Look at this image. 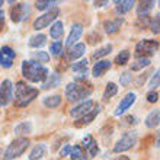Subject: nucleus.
<instances>
[{"label": "nucleus", "instance_id": "f3484780", "mask_svg": "<svg viewBox=\"0 0 160 160\" xmlns=\"http://www.w3.org/2000/svg\"><path fill=\"white\" fill-rule=\"evenodd\" d=\"M82 34H83V25H82V23H74V25L72 26V31H70V34H68V37H67L66 45L73 47V44L82 37Z\"/></svg>", "mask_w": 160, "mask_h": 160}, {"label": "nucleus", "instance_id": "49530a36", "mask_svg": "<svg viewBox=\"0 0 160 160\" xmlns=\"http://www.w3.org/2000/svg\"><path fill=\"white\" fill-rule=\"evenodd\" d=\"M146 79H147V74L144 73V76H141L138 80H137V84H138V86H143V80H146Z\"/></svg>", "mask_w": 160, "mask_h": 160}, {"label": "nucleus", "instance_id": "aec40b11", "mask_svg": "<svg viewBox=\"0 0 160 160\" xmlns=\"http://www.w3.org/2000/svg\"><path fill=\"white\" fill-rule=\"evenodd\" d=\"M152 64V60L148 57H137L134 63L131 64V72H138V70H143V68L148 67Z\"/></svg>", "mask_w": 160, "mask_h": 160}, {"label": "nucleus", "instance_id": "6e6552de", "mask_svg": "<svg viewBox=\"0 0 160 160\" xmlns=\"http://www.w3.org/2000/svg\"><path fill=\"white\" fill-rule=\"evenodd\" d=\"M29 4L28 3H16L13 4L10 9V19L12 22L18 23L21 21H25L26 18H29Z\"/></svg>", "mask_w": 160, "mask_h": 160}, {"label": "nucleus", "instance_id": "c85d7f7f", "mask_svg": "<svg viewBox=\"0 0 160 160\" xmlns=\"http://www.w3.org/2000/svg\"><path fill=\"white\" fill-rule=\"evenodd\" d=\"M61 103V96L60 95H52V96L44 98V105L47 108H57Z\"/></svg>", "mask_w": 160, "mask_h": 160}, {"label": "nucleus", "instance_id": "4be33fe9", "mask_svg": "<svg viewBox=\"0 0 160 160\" xmlns=\"http://www.w3.org/2000/svg\"><path fill=\"white\" fill-rule=\"evenodd\" d=\"M115 10H117V13L118 15H125L127 12H130L131 9H132V6H134V2L132 0H124V2H115Z\"/></svg>", "mask_w": 160, "mask_h": 160}, {"label": "nucleus", "instance_id": "f704fd0d", "mask_svg": "<svg viewBox=\"0 0 160 160\" xmlns=\"http://www.w3.org/2000/svg\"><path fill=\"white\" fill-rule=\"evenodd\" d=\"M50 51H51V55L58 57V55L63 52V42H61V41L52 42V44H51V47H50Z\"/></svg>", "mask_w": 160, "mask_h": 160}, {"label": "nucleus", "instance_id": "7ed1b4c3", "mask_svg": "<svg viewBox=\"0 0 160 160\" xmlns=\"http://www.w3.org/2000/svg\"><path fill=\"white\" fill-rule=\"evenodd\" d=\"M93 92V88L90 83H68L66 86V98L70 102H82L86 101Z\"/></svg>", "mask_w": 160, "mask_h": 160}, {"label": "nucleus", "instance_id": "b1692460", "mask_svg": "<svg viewBox=\"0 0 160 160\" xmlns=\"http://www.w3.org/2000/svg\"><path fill=\"white\" fill-rule=\"evenodd\" d=\"M159 121H160V112H159V109H154L147 115L146 125L148 128H156V127H159Z\"/></svg>", "mask_w": 160, "mask_h": 160}, {"label": "nucleus", "instance_id": "4c0bfd02", "mask_svg": "<svg viewBox=\"0 0 160 160\" xmlns=\"http://www.w3.org/2000/svg\"><path fill=\"white\" fill-rule=\"evenodd\" d=\"M131 80H132V74L130 72H124L119 77V83H121V86H128L131 83Z\"/></svg>", "mask_w": 160, "mask_h": 160}, {"label": "nucleus", "instance_id": "412c9836", "mask_svg": "<svg viewBox=\"0 0 160 160\" xmlns=\"http://www.w3.org/2000/svg\"><path fill=\"white\" fill-rule=\"evenodd\" d=\"M64 34V25H63V22L61 21H55L52 25H51L50 28V35H51V38H54V39H58L61 38Z\"/></svg>", "mask_w": 160, "mask_h": 160}, {"label": "nucleus", "instance_id": "c9c22d12", "mask_svg": "<svg viewBox=\"0 0 160 160\" xmlns=\"http://www.w3.org/2000/svg\"><path fill=\"white\" fill-rule=\"evenodd\" d=\"M159 84H160V70L157 68L154 72V74H153V77L150 79V82H148V88L152 90H154V89L159 88Z\"/></svg>", "mask_w": 160, "mask_h": 160}, {"label": "nucleus", "instance_id": "39448f33", "mask_svg": "<svg viewBox=\"0 0 160 160\" xmlns=\"http://www.w3.org/2000/svg\"><path fill=\"white\" fill-rule=\"evenodd\" d=\"M137 143V131H127L125 134H122V137L117 141L114 146V153H124L127 150L132 148Z\"/></svg>", "mask_w": 160, "mask_h": 160}, {"label": "nucleus", "instance_id": "0eeeda50", "mask_svg": "<svg viewBox=\"0 0 160 160\" xmlns=\"http://www.w3.org/2000/svg\"><path fill=\"white\" fill-rule=\"evenodd\" d=\"M58 15H60V9L58 8L51 9L50 12L41 15V16L37 18V19L34 21V29L35 31H41V29H44V28H47V26H50L51 23L58 18Z\"/></svg>", "mask_w": 160, "mask_h": 160}, {"label": "nucleus", "instance_id": "f03ea898", "mask_svg": "<svg viewBox=\"0 0 160 160\" xmlns=\"http://www.w3.org/2000/svg\"><path fill=\"white\" fill-rule=\"evenodd\" d=\"M39 90L35 88H31L25 82H18L15 89H13V101L18 108H25L34 101L35 98H38Z\"/></svg>", "mask_w": 160, "mask_h": 160}, {"label": "nucleus", "instance_id": "79ce46f5", "mask_svg": "<svg viewBox=\"0 0 160 160\" xmlns=\"http://www.w3.org/2000/svg\"><path fill=\"white\" fill-rule=\"evenodd\" d=\"M70 150H72V146H68V144H66L61 150H60V156L61 157H66V156H68L70 154Z\"/></svg>", "mask_w": 160, "mask_h": 160}, {"label": "nucleus", "instance_id": "6ab92c4d", "mask_svg": "<svg viewBox=\"0 0 160 160\" xmlns=\"http://www.w3.org/2000/svg\"><path fill=\"white\" fill-rule=\"evenodd\" d=\"M60 83H61V77H60L58 73H52V74H48V77L45 79V82L42 83L41 88L44 89V90H48V89L51 88H57V86H60Z\"/></svg>", "mask_w": 160, "mask_h": 160}, {"label": "nucleus", "instance_id": "dca6fc26", "mask_svg": "<svg viewBox=\"0 0 160 160\" xmlns=\"http://www.w3.org/2000/svg\"><path fill=\"white\" fill-rule=\"evenodd\" d=\"M122 23H124V19H122V18L109 19V21H105V23H103V29H105V32L108 35H114L121 29Z\"/></svg>", "mask_w": 160, "mask_h": 160}, {"label": "nucleus", "instance_id": "20e7f679", "mask_svg": "<svg viewBox=\"0 0 160 160\" xmlns=\"http://www.w3.org/2000/svg\"><path fill=\"white\" fill-rule=\"evenodd\" d=\"M29 147V138L26 137H19V138L13 140L12 143L8 146V148L4 150L2 159L3 160H13L16 157L22 156L26 152V148Z\"/></svg>", "mask_w": 160, "mask_h": 160}, {"label": "nucleus", "instance_id": "423d86ee", "mask_svg": "<svg viewBox=\"0 0 160 160\" xmlns=\"http://www.w3.org/2000/svg\"><path fill=\"white\" fill-rule=\"evenodd\" d=\"M157 51H159V42L154 39H141L135 45L137 57H148L150 58V55L156 54Z\"/></svg>", "mask_w": 160, "mask_h": 160}, {"label": "nucleus", "instance_id": "ddd939ff", "mask_svg": "<svg viewBox=\"0 0 160 160\" xmlns=\"http://www.w3.org/2000/svg\"><path fill=\"white\" fill-rule=\"evenodd\" d=\"M135 99H137L135 93H132V92L127 93L125 98H122V101L119 102L118 108H117V111H115V115H121V114H124L127 109H130L131 106H132V103L135 102Z\"/></svg>", "mask_w": 160, "mask_h": 160}, {"label": "nucleus", "instance_id": "f257e3e1", "mask_svg": "<svg viewBox=\"0 0 160 160\" xmlns=\"http://www.w3.org/2000/svg\"><path fill=\"white\" fill-rule=\"evenodd\" d=\"M22 74L31 83H44L50 74V70L34 60H25L22 63Z\"/></svg>", "mask_w": 160, "mask_h": 160}, {"label": "nucleus", "instance_id": "de8ad7c7", "mask_svg": "<svg viewBox=\"0 0 160 160\" xmlns=\"http://www.w3.org/2000/svg\"><path fill=\"white\" fill-rule=\"evenodd\" d=\"M114 160H130V157L128 156H118V157H115Z\"/></svg>", "mask_w": 160, "mask_h": 160}, {"label": "nucleus", "instance_id": "2f4dec72", "mask_svg": "<svg viewBox=\"0 0 160 160\" xmlns=\"http://www.w3.org/2000/svg\"><path fill=\"white\" fill-rule=\"evenodd\" d=\"M111 51H112V45H111V44H108V45L99 48L96 52H93V54H92V60H95V61H96V60H99V58H102V57L108 55Z\"/></svg>", "mask_w": 160, "mask_h": 160}, {"label": "nucleus", "instance_id": "a18cd8bd", "mask_svg": "<svg viewBox=\"0 0 160 160\" xmlns=\"http://www.w3.org/2000/svg\"><path fill=\"white\" fill-rule=\"evenodd\" d=\"M95 6L96 8H103V6H106V4H109V2H106V0H103V2H95Z\"/></svg>", "mask_w": 160, "mask_h": 160}, {"label": "nucleus", "instance_id": "e433bc0d", "mask_svg": "<svg viewBox=\"0 0 160 160\" xmlns=\"http://www.w3.org/2000/svg\"><path fill=\"white\" fill-rule=\"evenodd\" d=\"M68 156L72 157V160H76V159H79V157L84 156V152H83V148L80 147V146H74V147H72Z\"/></svg>", "mask_w": 160, "mask_h": 160}, {"label": "nucleus", "instance_id": "bb28decb", "mask_svg": "<svg viewBox=\"0 0 160 160\" xmlns=\"http://www.w3.org/2000/svg\"><path fill=\"white\" fill-rule=\"evenodd\" d=\"M118 93V86L114 83V82H109V83L106 84L105 88V92H103V101H109L112 96H115Z\"/></svg>", "mask_w": 160, "mask_h": 160}, {"label": "nucleus", "instance_id": "cd10ccee", "mask_svg": "<svg viewBox=\"0 0 160 160\" xmlns=\"http://www.w3.org/2000/svg\"><path fill=\"white\" fill-rule=\"evenodd\" d=\"M45 42H47V37L44 34H39L29 39V47H32V48H41V47L45 45Z\"/></svg>", "mask_w": 160, "mask_h": 160}, {"label": "nucleus", "instance_id": "9b49d317", "mask_svg": "<svg viewBox=\"0 0 160 160\" xmlns=\"http://www.w3.org/2000/svg\"><path fill=\"white\" fill-rule=\"evenodd\" d=\"M93 106H95V102L88 99V101L82 102V103L76 105L74 108H72V109H70V115H72L73 118L79 119V118H82L83 115L88 114V112H90V111L93 109Z\"/></svg>", "mask_w": 160, "mask_h": 160}, {"label": "nucleus", "instance_id": "c03bdc74", "mask_svg": "<svg viewBox=\"0 0 160 160\" xmlns=\"http://www.w3.org/2000/svg\"><path fill=\"white\" fill-rule=\"evenodd\" d=\"M4 21H6V15H4L3 10H0V31L3 29V26H4Z\"/></svg>", "mask_w": 160, "mask_h": 160}, {"label": "nucleus", "instance_id": "1a4fd4ad", "mask_svg": "<svg viewBox=\"0 0 160 160\" xmlns=\"http://www.w3.org/2000/svg\"><path fill=\"white\" fill-rule=\"evenodd\" d=\"M13 98V83L9 79L0 84V106H6Z\"/></svg>", "mask_w": 160, "mask_h": 160}, {"label": "nucleus", "instance_id": "a19ab883", "mask_svg": "<svg viewBox=\"0 0 160 160\" xmlns=\"http://www.w3.org/2000/svg\"><path fill=\"white\" fill-rule=\"evenodd\" d=\"M88 39H89V44H96V42H99L102 39V37L98 32H93V34H90L88 37Z\"/></svg>", "mask_w": 160, "mask_h": 160}, {"label": "nucleus", "instance_id": "2eb2a0df", "mask_svg": "<svg viewBox=\"0 0 160 160\" xmlns=\"http://www.w3.org/2000/svg\"><path fill=\"white\" fill-rule=\"evenodd\" d=\"M82 144H83V147L86 152L89 153V156L90 157H95L98 156V153H99V147H98V143L96 140H93L92 135H86L83 138V141H82Z\"/></svg>", "mask_w": 160, "mask_h": 160}, {"label": "nucleus", "instance_id": "a211bd4d", "mask_svg": "<svg viewBox=\"0 0 160 160\" xmlns=\"http://www.w3.org/2000/svg\"><path fill=\"white\" fill-rule=\"evenodd\" d=\"M84 51H86V45H84L83 42L74 44V45L70 48V51L67 52V57H66V60H67V61H73V60L80 58V57L84 54Z\"/></svg>", "mask_w": 160, "mask_h": 160}, {"label": "nucleus", "instance_id": "37998d69", "mask_svg": "<svg viewBox=\"0 0 160 160\" xmlns=\"http://www.w3.org/2000/svg\"><path fill=\"white\" fill-rule=\"evenodd\" d=\"M122 121H125V122H121V125H131V124H134L135 122V118L132 117V115H128V117H125Z\"/></svg>", "mask_w": 160, "mask_h": 160}, {"label": "nucleus", "instance_id": "8fccbe9b", "mask_svg": "<svg viewBox=\"0 0 160 160\" xmlns=\"http://www.w3.org/2000/svg\"><path fill=\"white\" fill-rule=\"evenodd\" d=\"M2 4H4V2H3V0H0V8H2Z\"/></svg>", "mask_w": 160, "mask_h": 160}, {"label": "nucleus", "instance_id": "09e8293b", "mask_svg": "<svg viewBox=\"0 0 160 160\" xmlns=\"http://www.w3.org/2000/svg\"><path fill=\"white\" fill-rule=\"evenodd\" d=\"M76 160H88V157H86V154H84V156L79 157V159H76Z\"/></svg>", "mask_w": 160, "mask_h": 160}, {"label": "nucleus", "instance_id": "393cba45", "mask_svg": "<svg viewBox=\"0 0 160 160\" xmlns=\"http://www.w3.org/2000/svg\"><path fill=\"white\" fill-rule=\"evenodd\" d=\"M45 152H47L45 144H37V146L32 148V152H31L29 160H39L41 157L45 156Z\"/></svg>", "mask_w": 160, "mask_h": 160}, {"label": "nucleus", "instance_id": "c756f323", "mask_svg": "<svg viewBox=\"0 0 160 160\" xmlns=\"http://www.w3.org/2000/svg\"><path fill=\"white\" fill-rule=\"evenodd\" d=\"M31 131H32V125H31V122H21V124H18L16 128H15V134L25 135V134H29Z\"/></svg>", "mask_w": 160, "mask_h": 160}, {"label": "nucleus", "instance_id": "7c9ffc66", "mask_svg": "<svg viewBox=\"0 0 160 160\" xmlns=\"http://www.w3.org/2000/svg\"><path fill=\"white\" fill-rule=\"evenodd\" d=\"M130 57H131L130 51H128V50H122L121 52L115 57V63L118 64V66H125V64L130 61Z\"/></svg>", "mask_w": 160, "mask_h": 160}, {"label": "nucleus", "instance_id": "72a5a7b5", "mask_svg": "<svg viewBox=\"0 0 160 160\" xmlns=\"http://www.w3.org/2000/svg\"><path fill=\"white\" fill-rule=\"evenodd\" d=\"M32 58H35L34 61H37V63H48L50 61V54L48 52H45V51H38V52H34L32 54Z\"/></svg>", "mask_w": 160, "mask_h": 160}, {"label": "nucleus", "instance_id": "473e14b6", "mask_svg": "<svg viewBox=\"0 0 160 160\" xmlns=\"http://www.w3.org/2000/svg\"><path fill=\"white\" fill-rule=\"evenodd\" d=\"M58 3V2H51V0H38L37 3H35V8L38 9V10H45V9H54L55 4Z\"/></svg>", "mask_w": 160, "mask_h": 160}, {"label": "nucleus", "instance_id": "3c124183", "mask_svg": "<svg viewBox=\"0 0 160 160\" xmlns=\"http://www.w3.org/2000/svg\"><path fill=\"white\" fill-rule=\"evenodd\" d=\"M2 154H3V152H2V150H0V159H2Z\"/></svg>", "mask_w": 160, "mask_h": 160}, {"label": "nucleus", "instance_id": "9d476101", "mask_svg": "<svg viewBox=\"0 0 160 160\" xmlns=\"http://www.w3.org/2000/svg\"><path fill=\"white\" fill-rule=\"evenodd\" d=\"M16 57V51L12 47L4 45L0 48V66L4 68H10L13 66V60Z\"/></svg>", "mask_w": 160, "mask_h": 160}, {"label": "nucleus", "instance_id": "f8f14e48", "mask_svg": "<svg viewBox=\"0 0 160 160\" xmlns=\"http://www.w3.org/2000/svg\"><path fill=\"white\" fill-rule=\"evenodd\" d=\"M101 111H102L101 105L95 103V106H93V109L90 111V112H88V114L83 115L82 118H79V119H76V121H74V127H76V128H82V127H84V125H89L93 119L96 118L98 115L101 114Z\"/></svg>", "mask_w": 160, "mask_h": 160}, {"label": "nucleus", "instance_id": "4468645a", "mask_svg": "<svg viewBox=\"0 0 160 160\" xmlns=\"http://www.w3.org/2000/svg\"><path fill=\"white\" fill-rule=\"evenodd\" d=\"M111 66H112V63H111L109 60H99V61L95 63V66H93V68H92V76L102 77L111 68Z\"/></svg>", "mask_w": 160, "mask_h": 160}, {"label": "nucleus", "instance_id": "5701e85b", "mask_svg": "<svg viewBox=\"0 0 160 160\" xmlns=\"http://www.w3.org/2000/svg\"><path fill=\"white\" fill-rule=\"evenodd\" d=\"M72 68H73V72L79 73L80 76H88L89 61L88 60H80V61H77V63H73Z\"/></svg>", "mask_w": 160, "mask_h": 160}, {"label": "nucleus", "instance_id": "58836bf2", "mask_svg": "<svg viewBox=\"0 0 160 160\" xmlns=\"http://www.w3.org/2000/svg\"><path fill=\"white\" fill-rule=\"evenodd\" d=\"M150 28H152V32L153 34L159 35L160 29H159V15H156V18H153L152 22H150Z\"/></svg>", "mask_w": 160, "mask_h": 160}, {"label": "nucleus", "instance_id": "a878e982", "mask_svg": "<svg viewBox=\"0 0 160 160\" xmlns=\"http://www.w3.org/2000/svg\"><path fill=\"white\" fill-rule=\"evenodd\" d=\"M154 4H156V2H140V4L137 6V15H138V16L147 15V13L153 9Z\"/></svg>", "mask_w": 160, "mask_h": 160}, {"label": "nucleus", "instance_id": "ea45409f", "mask_svg": "<svg viewBox=\"0 0 160 160\" xmlns=\"http://www.w3.org/2000/svg\"><path fill=\"white\" fill-rule=\"evenodd\" d=\"M147 101L150 102V103H156V102L159 101V93H157V90H150V92L147 93Z\"/></svg>", "mask_w": 160, "mask_h": 160}]
</instances>
